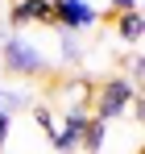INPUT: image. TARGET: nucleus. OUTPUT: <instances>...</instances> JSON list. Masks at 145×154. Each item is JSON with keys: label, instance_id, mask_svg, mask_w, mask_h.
<instances>
[{"label": "nucleus", "instance_id": "obj_11", "mask_svg": "<svg viewBox=\"0 0 145 154\" xmlns=\"http://www.w3.org/2000/svg\"><path fill=\"white\" fill-rule=\"evenodd\" d=\"M8 137H13V117H4V112H0V150H4V142H8Z\"/></svg>", "mask_w": 145, "mask_h": 154}, {"label": "nucleus", "instance_id": "obj_2", "mask_svg": "<svg viewBox=\"0 0 145 154\" xmlns=\"http://www.w3.org/2000/svg\"><path fill=\"white\" fill-rule=\"evenodd\" d=\"M0 63H4V71H8V75H25V79L46 75V54L37 50L29 38H21V33L0 42Z\"/></svg>", "mask_w": 145, "mask_h": 154}, {"label": "nucleus", "instance_id": "obj_12", "mask_svg": "<svg viewBox=\"0 0 145 154\" xmlns=\"http://www.w3.org/2000/svg\"><path fill=\"white\" fill-rule=\"evenodd\" d=\"M124 79H133V83L141 79V54H129V75Z\"/></svg>", "mask_w": 145, "mask_h": 154}, {"label": "nucleus", "instance_id": "obj_8", "mask_svg": "<svg viewBox=\"0 0 145 154\" xmlns=\"http://www.w3.org/2000/svg\"><path fill=\"white\" fill-rule=\"evenodd\" d=\"M33 125L42 129V133H54V129H58V117H54L50 104H33Z\"/></svg>", "mask_w": 145, "mask_h": 154}, {"label": "nucleus", "instance_id": "obj_4", "mask_svg": "<svg viewBox=\"0 0 145 154\" xmlns=\"http://www.w3.org/2000/svg\"><path fill=\"white\" fill-rule=\"evenodd\" d=\"M112 21H116V38H120L124 46H137V42H141V33H145L141 8H137V13H124V17H112Z\"/></svg>", "mask_w": 145, "mask_h": 154}, {"label": "nucleus", "instance_id": "obj_10", "mask_svg": "<svg viewBox=\"0 0 145 154\" xmlns=\"http://www.w3.org/2000/svg\"><path fill=\"white\" fill-rule=\"evenodd\" d=\"M62 58H67V63L79 58V42H75V38H62Z\"/></svg>", "mask_w": 145, "mask_h": 154}, {"label": "nucleus", "instance_id": "obj_7", "mask_svg": "<svg viewBox=\"0 0 145 154\" xmlns=\"http://www.w3.org/2000/svg\"><path fill=\"white\" fill-rule=\"evenodd\" d=\"M25 104H29V92H13V88H0V112H4V117L21 112Z\"/></svg>", "mask_w": 145, "mask_h": 154}, {"label": "nucleus", "instance_id": "obj_13", "mask_svg": "<svg viewBox=\"0 0 145 154\" xmlns=\"http://www.w3.org/2000/svg\"><path fill=\"white\" fill-rule=\"evenodd\" d=\"M42 4H54V0H42Z\"/></svg>", "mask_w": 145, "mask_h": 154}, {"label": "nucleus", "instance_id": "obj_6", "mask_svg": "<svg viewBox=\"0 0 145 154\" xmlns=\"http://www.w3.org/2000/svg\"><path fill=\"white\" fill-rule=\"evenodd\" d=\"M83 129H87V125H83ZM83 129H79V125H67V121H62V125L50 133V146H54L58 154H75V150H79V137H83Z\"/></svg>", "mask_w": 145, "mask_h": 154}, {"label": "nucleus", "instance_id": "obj_5", "mask_svg": "<svg viewBox=\"0 0 145 154\" xmlns=\"http://www.w3.org/2000/svg\"><path fill=\"white\" fill-rule=\"evenodd\" d=\"M104 142H108V121L91 117L87 129H83V137H79V150H83V154H99V150H104Z\"/></svg>", "mask_w": 145, "mask_h": 154}, {"label": "nucleus", "instance_id": "obj_1", "mask_svg": "<svg viewBox=\"0 0 145 154\" xmlns=\"http://www.w3.org/2000/svg\"><path fill=\"white\" fill-rule=\"evenodd\" d=\"M133 100H141V92H137V83L133 79H124V75H112V79H104L96 92H91V117H99V121H116V117H124L129 112V104Z\"/></svg>", "mask_w": 145, "mask_h": 154}, {"label": "nucleus", "instance_id": "obj_9", "mask_svg": "<svg viewBox=\"0 0 145 154\" xmlns=\"http://www.w3.org/2000/svg\"><path fill=\"white\" fill-rule=\"evenodd\" d=\"M124 13H137V0H108V17H124Z\"/></svg>", "mask_w": 145, "mask_h": 154}, {"label": "nucleus", "instance_id": "obj_3", "mask_svg": "<svg viewBox=\"0 0 145 154\" xmlns=\"http://www.w3.org/2000/svg\"><path fill=\"white\" fill-rule=\"evenodd\" d=\"M99 21V13L87 4V0H54V25L67 29V33H79V29H91Z\"/></svg>", "mask_w": 145, "mask_h": 154}]
</instances>
